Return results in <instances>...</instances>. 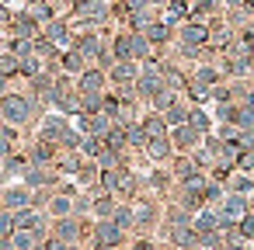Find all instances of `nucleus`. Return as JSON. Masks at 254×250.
<instances>
[{
  "instance_id": "412c9836",
  "label": "nucleus",
  "mask_w": 254,
  "mask_h": 250,
  "mask_svg": "<svg viewBox=\"0 0 254 250\" xmlns=\"http://www.w3.org/2000/svg\"><path fill=\"white\" fill-rule=\"evenodd\" d=\"M237 240H244V243L254 240V212H247V215L237 222Z\"/></svg>"
},
{
  "instance_id": "a878e982",
  "label": "nucleus",
  "mask_w": 254,
  "mask_h": 250,
  "mask_svg": "<svg viewBox=\"0 0 254 250\" xmlns=\"http://www.w3.org/2000/svg\"><path fill=\"white\" fill-rule=\"evenodd\" d=\"M119 250H129V247H119Z\"/></svg>"
},
{
  "instance_id": "4be33fe9",
  "label": "nucleus",
  "mask_w": 254,
  "mask_h": 250,
  "mask_svg": "<svg viewBox=\"0 0 254 250\" xmlns=\"http://www.w3.org/2000/svg\"><path fill=\"white\" fill-rule=\"evenodd\" d=\"M129 250H157V240L150 233H136V236H129Z\"/></svg>"
},
{
  "instance_id": "bb28decb",
  "label": "nucleus",
  "mask_w": 254,
  "mask_h": 250,
  "mask_svg": "<svg viewBox=\"0 0 254 250\" xmlns=\"http://www.w3.org/2000/svg\"><path fill=\"white\" fill-rule=\"evenodd\" d=\"M195 250H202V247H195Z\"/></svg>"
},
{
  "instance_id": "6ab92c4d",
  "label": "nucleus",
  "mask_w": 254,
  "mask_h": 250,
  "mask_svg": "<svg viewBox=\"0 0 254 250\" xmlns=\"http://www.w3.org/2000/svg\"><path fill=\"white\" fill-rule=\"evenodd\" d=\"M146 39H150L153 46H164V42H171V25H167V21H153V25L146 28Z\"/></svg>"
},
{
  "instance_id": "9b49d317",
  "label": "nucleus",
  "mask_w": 254,
  "mask_h": 250,
  "mask_svg": "<svg viewBox=\"0 0 254 250\" xmlns=\"http://www.w3.org/2000/svg\"><path fill=\"white\" fill-rule=\"evenodd\" d=\"M46 212H49V219H66V215H73V195H66V191H53Z\"/></svg>"
},
{
  "instance_id": "b1692460",
  "label": "nucleus",
  "mask_w": 254,
  "mask_h": 250,
  "mask_svg": "<svg viewBox=\"0 0 254 250\" xmlns=\"http://www.w3.org/2000/svg\"><path fill=\"white\" fill-rule=\"evenodd\" d=\"M157 250H174V247L171 243H157Z\"/></svg>"
},
{
  "instance_id": "2eb2a0df",
  "label": "nucleus",
  "mask_w": 254,
  "mask_h": 250,
  "mask_svg": "<svg viewBox=\"0 0 254 250\" xmlns=\"http://www.w3.org/2000/svg\"><path fill=\"white\" fill-rule=\"evenodd\" d=\"M112 222H115L119 229H126V233L132 236V233H136V212H132V201H119V208H115Z\"/></svg>"
},
{
  "instance_id": "5701e85b",
  "label": "nucleus",
  "mask_w": 254,
  "mask_h": 250,
  "mask_svg": "<svg viewBox=\"0 0 254 250\" xmlns=\"http://www.w3.org/2000/svg\"><path fill=\"white\" fill-rule=\"evenodd\" d=\"M226 250H251V243H244V240H237V243H230Z\"/></svg>"
},
{
  "instance_id": "1a4fd4ad",
  "label": "nucleus",
  "mask_w": 254,
  "mask_h": 250,
  "mask_svg": "<svg viewBox=\"0 0 254 250\" xmlns=\"http://www.w3.org/2000/svg\"><path fill=\"white\" fill-rule=\"evenodd\" d=\"M136 80H139V63H132V59L115 63L108 70V84H115V87H136Z\"/></svg>"
},
{
  "instance_id": "aec40b11",
  "label": "nucleus",
  "mask_w": 254,
  "mask_h": 250,
  "mask_svg": "<svg viewBox=\"0 0 254 250\" xmlns=\"http://www.w3.org/2000/svg\"><path fill=\"white\" fill-rule=\"evenodd\" d=\"M101 150H105V139L84 136V143H80V156H84V160H98V156H101Z\"/></svg>"
},
{
  "instance_id": "7ed1b4c3",
  "label": "nucleus",
  "mask_w": 254,
  "mask_h": 250,
  "mask_svg": "<svg viewBox=\"0 0 254 250\" xmlns=\"http://www.w3.org/2000/svg\"><path fill=\"white\" fill-rule=\"evenodd\" d=\"M91 243H105V247L119 250V247H129V233L119 229L112 219H94V226H91Z\"/></svg>"
},
{
  "instance_id": "f3484780",
  "label": "nucleus",
  "mask_w": 254,
  "mask_h": 250,
  "mask_svg": "<svg viewBox=\"0 0 254 250\" xmlns=\"http://www.w3.org/2000/svg\"><path fill=\"white\" fill-rule=\"evenodd\" d=\"M146 143H150V136L143 132V125H139V122L126 125V146H129V150H146Z\"/></svg>"
},
{
  "instance_id": "ddd939ff",
  "label": "nucleus",
  "mask_w": 254,
  "mask_h": 250,
  "mask_svg": "<svg viewBox=\"0 0 254 250\" xmlns=\"http://www.w3.org/2000/svg\"><path fill=\"white\" fill-rule=\"evenodd\" d=\"M139 125H143V132H146L150 139H167V136H171V125H167L164 115H157V111H146V115L139 118Z\"/></svg>"
},
{
  "instance_id": "423d86ee",
  "label": "nucleus",
  "mask_w": 254,
  "mask_h": 250,
  "mask_svg": "<svg viewBox=\"0 0 254 250\" xmlns=\"http://www.w3.org/2000/svg\"><path fill=\"white\" fill-rule=\"evenodd\" d=\"M178 42H181V46H191V49H205V46H209V25L188 18V21L178 28Z\"/></svg>"
},
{
  "instance_id": "dca6fc26",
  "label": "nucleus",
  "mask_w": 254,
  "mask_h": 250,
  "mask_svg": "<svg viewBox=\"0 0 254 250\" xmlns=\"http://www.w3.org/2000/svg\"><path fill=\"white\" fill-rule=\"evenodd\" d=\"M188 125H191V129H198L202 136H212V118H209L198 104H191V111H188Z\"/></svg>"
},
{
  "instance_id": "f8f14e48",
  "label": "nucleus",
  "mask_w": 254,
  "mask_h": 250,
  "mask_svg": "<svg viewBox=\"0 0 254 250\" xmlns=\"http://www.w3.org/2000/svg\"><path fill=\"white\" fill-rule=\"evenodd\" d=\"M191 226H195V233H198V236H205V233H219V208L205 205L202 212H195Z\"/></svg>"
},
{
  "instance_id": "20e7f679",
  "label": "nucleus",
  "mask_w": 254,
  "mask_h": 250,
  "mask_svg": "<svg viewBox=\"0 0 254 250\" xmlns=\"http://www.w3.org/2000/svg\"><path fill=\"white\" fill-rule=\"evenodd\" d=\"M73 125L66 122V115H42V125H39V139L42 143H53V146H60L63 139H66V132H70Z\"/></svg>"
},
{
  "instance_id": "4468645a",
  "label": "nucleus",
  "mask_w": 254,
  "mask_h": 250,
  "mask_svg": "<svg viewBox=\"0 0 254 250\" xmlns=\"http://www.w3.org/2000/svg\"><path fill=\"white\" fill-rule=\"evenodd\" d=\"M115 208H119V198L115 195H105V191H94V219H112L115 215Z\"/></svg>"
},
{
  "instance_id": "a211bd4d",
  "label": "nucleus",
  "mask_w": 254,
  "mask_h": 250,
  "mask_svg": "<svg viewBox=\"0 0 254 250\" xmlns=\"http://www.w3.org/2000/svg\"><path fill=\"white\" fill-rule=\"evenodd\" d=\"M188 111H191V108L178 101V104H174L171 111H164V122H167L171 129H181V125H188Z\"/></svg>"
},
{
  "instance_id": "0eeeda50",
  "label": "nucleus",
  "mask_w": 254,
  "mask_h": 250,
  "mask_svg": "<svg viewBox=\"0 0 254 250\" xmlns=\"http://www.w3.org/2000/svg\"><path fill=\"white\" fill-rule=\"evenodd\" d=\"M32 198H35V191H28L25 184H11V188H4V191H0V205H4L7 212L32 208Z\"/></svg>"
},
{
  "instance_id": "6e6552de",
  "label": "nucleus",
  "mask_w": 254,
  "mask_h": 250,
  "mask_svg": "<svg viewBox=\"0 0 254 250\" xmlns=\"http://www.w3.org/2000/svg\"><path fill=\"white\" fill-rule=\"evenodd\" d=\"M171 143H174V153H195L205 143V136L191 125H181V129H171Z\"/></svg>"
},
{
  "instance_id": "39448f33",
  "label": "nucleus",
  "mask_w": 254,
  "mask_h": 250,
  "mask_svg": "<svg viewBox=\"0 0 254 250\" xmlns=\"http://www.w3.org/2000/svg\"><path fill=\"white\" fill-rule=\"evenodd\" d=\"M77 94H108V73L101 66H87L77 77Z\"/></svg>"
},
{
  "instance_id": "f03ea898",
  "label": "nucleus",
  "mask_w": 254,
  "mask_h": 250,
  "mask_svg": "<svg viewBox=\"0 0 254 250\" xmlns=\"http://www.w3.org/2000/svg\"><path fill=\"white\" fill-rule=\"evenodd\" d=\"M132 212H136V233H150L160 219H164V208L157 205V198H146V195H139L136 201H132ZM132 233V236H136Z\"/></svg>"
},
{
  "instance_id": "9d476101",
  "label": "nucleus",
  "mask_w": 254,
  "mask_h": 250,
  "mask_svg": "<svg viewBox=\"0 0 254 250\" xmlns=\"http://www.w3.org/2000/svg\"><path fill=\"white\" fill-rule=\"evenodd\" d=\"M143 153H146V160H150V163H157V167H164V163L171 167V160L178 156V153H174V143H171V136H167V139H150Z\"/></svg>"
},
{
  "instance_id": "f257e3e1",
  "label": "nucleus",
  "mask_w": 254,
  "mask_h": 250,
  "mask_svg": "<svg viewBox=\"0 0 254 250\" xmlns=\"http://www.w3.org/2000/svg\"><path fill=\"white\" fill-rule=\"evenodd\" d=\"M0 115H4L7 125L21 129V125H28L39 115V101L32 94H4L0 98Z\"/></svg>"
},
{
  "instance_id": "393cba45",
  "label": "nucleus",
  "mask_w": 254,
  "mask_h": 250,
  "mask_svg": "<svg viewBox=\"0 0 254 250\" xmlns=\"http://www.w3.org/2000/svg\"><path fill=\"white\" fill-rule=\"evenodd\" d=\"M251 212H254V195H251Z\"/></svg>"
}]
</instances>
